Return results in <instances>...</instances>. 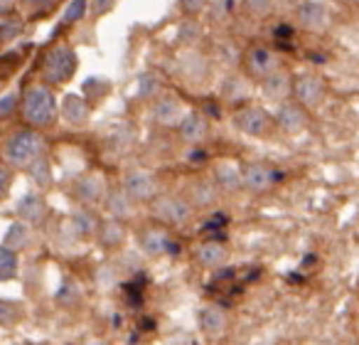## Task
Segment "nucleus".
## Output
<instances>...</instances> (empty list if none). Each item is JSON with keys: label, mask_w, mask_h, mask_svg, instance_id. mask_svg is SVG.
Returning <instances> with one entry per match:
<instances>
[{"label": "nucleus", "mask_w": 359, "mask_h": 345, "mask_svg": "<svg viewBox=\"0 0 359 345\" xmlns=\"http://www.w3.org/2000/svg\"><path fill=\"white\" fill-rule=\"evenodd\" d=\"M60 106L50 84H30L22 94V119L30 129H47L57 121Z\"/></svg>", "instance_id": "obj_1"}, {"label": "nucleus", "mask_w": 359, "mask_h": 345, "mask_svg": "<svg viewBox=\"0 0 359 345\" xmlns=\"http://www.w3.org/2000/svg\"><path fill=\"white\" fill-rule=\"evenodd\" d=\"M45 155V138L37 129H20L11 134V138L3 143V158L11 168L27 170L32 160Z\"/></svg>", "instance_id": "obj_2"}, {"label": "nucleus", "mask_w": 359, "mask_h": 345, "mask_svg": "<svg viewBox=\"0 0 359 345\" xmlns=\"http://www.w3.org/2000/svg\"><path fill=\"white\" fill-rule=\"evenodd\" d=\"M79 70V55L69 45H55L50 47L42 57V79L50 86H62L72 79Z\"/></svg>", "instance_id": "obj_3"}, {"label": "nucleus", "mask_w": 359, "mask_h": 345, "mask_svg": "<svg viewBox=\"0 0 359 345\" xmlns=\"http://www.w3.org/2000/svg\"><path fill=\"white\" fill-rule=\"evenodd\" d=\"M293 99L308 111H315L327 99V82L315 72H300L293 74Z\"/></svg>", "instance_id": "obj_4"}, {"label": "nucleus", "mask_w": 359, "mask_h": 345, "mask_svg": "<svg viewBox=\"0 0 359 345\" xmlns=\"http://www.w3.org/2000/svg\"><path fill=\"white\" fill-rule=\"evenodd\" d=\"M293 18L295 27H300L303 32H310V35H320L332 22L327 3H323V0H300L298 6L293 8Z\"/></svg>", "instance_id": "obj_5"}, {"label": "nucleus", "mask_w": 359, "mask_h": 345, "mask_svg": "<svg viewBox=\"0 0 359 345\" xmlns=\"http://www.w3.org/2000/svg\"><path fill=\"white\" fill-rule=\"evenodd\" d=\"M234 126L241 134L251 136V138H264V136H269L276 129V121L273 114L266 111L264 106L246 104L234 111Z\"/></svg>", "instance_id": "obj_6"}, {"label": "nucleus", "mask_w": 359, "mask_h": 345, "mask_svg": "<svg viewBox=\"0 0 359 345\" xmlns=\"http://www.w3.org/2000/svg\"><path fill=\"white\" fill-rule=\"evenodd\" d=\"M153 215L165 225L182 227L192 220V202L177 195H158L153 200Z\"/></svg>", "instance_id": "obj_7"}, {"label": "nucleus", "mask_w": 359, "mask_h": 345, "mask_svg": "<svg viewBox=\"0 0 359 345\" xmlns=\"http://www.w3.org/2000/svg\"><path fill=\"white\" fill-rule=\"evenodd\" d=\"M273 121H276V129L283 131L285 136H298L308 129L310 116L305 106H300L295 99H288L278 104V109H276V114H273Z\"/></svg>", "instance_id": "obj_8"}, {"label": "nucleus", "mask_w": 359, "mask_h": 345, "mask_svg": "<svg viewBox=\"0 0 359 345\" xmlns=\"http://www.w3.org/2000/svg\"><path fill=\"white\" fill-rule=\"evenodd\" d=\"M244 67H246V74L251 79H264L269 77L271 72H276L280 67V60L271 47L266 45H251L244 55Z\"/></svg>", "instance_id": "obj_9"}, {"label": "nucleus", "mask_w": 359, "mask_h": 345, "mask_svg": "<svg viewBox=\"0 0 359 345\" xmlns=\"http://www.w3.org/2000/svg\"><path fill=\"white\" fill-rule=\"evenodd\" d=\"M241 178H244V188L249 193H266L283 181V173L266 163H246L241 168Z\"/></svg>", "instance_id": "obj_10"}, {"label": "nucleus", "mask_w": 359, "mask_h": 345, "mask_svg": "<svg viewBox=\"0 0 359 345\" xmlns=\"http://www.w3.org/2000/svg\"><path fill=\"white\" fill-rule=\"evenodd\" d=\"M106 195H109V188H106V181L101 173H86V176H79L74 181V197L84 207L104 205Z\"/></svg>", "instance_id": "obj_11"}, {"label": "nucleus", "mask_w": 359, "mask_h": 345, "mask_svg": "<svg viewBox=\"0 0 359 345\" xmlns=\"http://www.w3.org/2000/svg\"><path fill=\"white\" fill-rule=\"evenodd\" d=\"M123 190L133 202H153L158 197V183L145 170H130L123 178Z\"/></svg>", "instance_id": "obj_12"}, {"label": "nucleus", "mask_w": 359, "mask_h": 345, "mask_svg": "<svg viewBox=\"0 0 359 345\" xmlns=\"http://www.w3.org/2000/svg\"><path fill=\"white\" fill-rule=\"evenodd\" d=\"M261 94L266 99L276 101V104L293 99V74L285 67H278L276 72H271L269 77L261 79Z\"/></svg>", "instance_id": "obj_13"}, {"label": "nucleus", "mask_w": 359, "mask_h": 345, "mask_svg": "<svg viewBox=\"0 0 359 345\" xmlns=\"http://www.w3.org/2000/svg\"><path fill=\"white\" fill-rule=\"evenodd\" d=\"M185 104L175 94H160L153 101V121L160 126H180L185 119Z\"/></svg>", "instance_id": "obj_14"}, {"label": "nucleus", "mask_w": 359, "mask_h": 345, "mask_svg": "<svg viewBox=\"0 0 359 345\" xmlns=\"http://www.w3.org/2000/svg\"><path fill=\"white\" fill-rule=\"evenodd\" d=\"M47 200L40 193H25L22 197H18L15 202V215L27 225H42L47 217Z\"/></svg>", "instance_id": "obj_15"}, {"label": "nucleus", "mask_w": 359, "mask_h": 345, "mask_svg": "<svg viewBox=\"0 0 359 345\" xmlns=\"http://www.w3.org/2000/svg\"><path fill=\"white\" fill-rule=\"evenodd\" d=\"M140 247L148 256H175L180 254V245L163 230H145L140 237Z\"/></svg>", "instance_id": "obj_16"}, {"label": "nucleus", "mask_w": 359, "mask_h": 345, "mask_svg": "<svg viewBox=\"0 0 359 345\" xmlns=\"http://www.w3.org/2000/svg\"><path fill=\"white\" fill-rule=\"evenodd\" d=\"M89 101L81 94H67L60 104V116L72 129H84L89 124Z\"/></svg>", "instance_id": "obj_17"}, {"label": "nucleus", "mask_w": 359, "mask_h": 345, "mask_svg": "<svg viewBox=\"0 0 359 345\" xmlns=\"http://www.w3.org/2000/svg\"><path fill=\"white\" fill-rule=\"evenodd\" d=\"M177 129H180V136H182V141L197 145V143H202V141L207 138L210 124H207V116L202 114V111H192V114H187L185 119H182V124H180Z\"/></svg>", "instance_id": "obj_18"}, {"label": "nucleus", "mask_w": 359, "mask_h": 345, "mask_svg": "<svg viewBox=\"0 0 359 345\" xmlns=\"http://www.w3.org/2000/svg\"><path fill=\"white\" fill-rule=\"evenodd\" d=\"M126 237H128V232H126L123 220H116V217L101 220L99 235H96V240H99L101 247H106V249H118V247H123Z\"/></svg>", "instance_id": "obj_19"}, {"label": "nucleus", "mask_w": 359, "mask_h": 345, "mask_svg": "<svg viewBox=\"0 0 359 345\" xmlns=\"http://www.w3.org/2000/svg\"><path fill=\"white\" fill-rule=\"evenodd\" d=\"M197 325H200V330L205 335H210V338H215V335H222L226 328V315L222 308H217V306H205V308H200V315H197Z\"/></svg>", "instance_id": "obj_20"}, {"label": "nucleus", "mask_w": 359, "mask_h": 345, "mask_svg": "<svg viewBox=\"0 0 359 345\" xmlns=\"http://www.w3.org/2000/svg\"><path fill=\"white\" fill-rule=\"evenodd\" d=\"M195 256L202 266H207V269H219L226 259V249L219 240H205L200 247H197Z\"/></svg>", "instance_id": "obj_21"}, {"label": "nucleus", "mask_w": 359, "mask_h": 345, "mask_svg": "<svg viewBox=\"0 0 359 345\" xmlns=\"http://www.w3.org/2000/svg\"><path fill=\"white\" fill-rule=\"evenodd\" d=\"M135 205H138V202L130 200V197L126 195L123 188H121V190L109 193L106 200H104V207H106V212H109V217H116V220H126V217H130L135 210Z\"/></svg>", "instance_id": "obj_22"}, {"label": "nucleus", "mask_w": 359, "mask_h": 345, "mask_svg": "<svg viewBox=\"0 0 359 345\" xmlns=\"http://www.w3.org/2000/svg\"><path fill=\"white\" fill-rule=\"evenodd\" d=\"M99 225H101V220L89 207H86V210H76L74 215H72V230H74V235L81 237V240H94V237L99 235Z\"/></svg>", "instance_id": "obj_23"}, {"label": "nucleus", "mask_w": 359, "mask_h": 345, "mask_svg": "<svg viewBox=\"0 0 359 345\" xmlns=\"http://www.w3.org/2000/svg\"><path fill=\"white\" fill-rule=\"evenodd\" d=\"M212 181L219 185V190H226V193H234L239 188H244V178H241V170L231 163H219L215 168V178Z\"/></svg>", "instance_id": "obj_24"}, {"label": "nucleus", "mask_w": 359, "mask_h": 345, "mask_svg": "<svg viewBox=\"0 0 359 345\" xmlns=\"http://www.w3.org/2000/svg\"><path fill=\"white\" fill-rule=\"evenodd\" d=\"M219 197V185L215 181H197L190 188V202L192 207H212Z\"/></svg>", "instance_id": "obj_25"}, {"label": "nucleus", "mask_w": 359, "mask_h": 345, "mask_svg": "<svg viewBox=\"0 0 359 345\" xmlns=\"http://www.w3.org/2000/svg\"><path fill=\"white\" fill-rule=\"evenodd\" d=\"M3 245L11 247V249H15L18 254H20V252H25L27 247L32 245V230H30V225H27V222H22V220L13 222V225L8 227L6 242H3Z\"/></svg>", "instance_id": "obj_26"}, {"label": "nucleus", "mask_w": 359, "mask_h": 345, "mask_svg": "<svg viewBox=\"0 0 359 345\" xmlns=\"http://www.w3.org/2000/svg\"><path fill=\"white\" fill-rule=\"evenodd\" d=\"M163 91V82L155 72H140L135 79V94L143 101H155Z\"/></svg>", "instance_id": "obj_27"}, {"label": "nucleus", "mask_w": 359, "mask_h": 345, "mask_svg": "<svg viewBox=\"0 0 359 345\" xmlns=\"http://www.w3.org/2000/svg\"><path fill=\"white\" fill-rule=\"evenodd\" d=\"M27 173H30L32 183H35L40 190H50L52 185H55V173H52V163L45 158V155H40L37 160H32L30 168H27Z\"/></svg>", "instance_id": "obj_28"}, {"label": "nucleus", "mask_w": 359, "mask_h": 345, "mask_svg": "<svg viewBox=\"0 0 359 345\" xmlns=\"http://www.w3.org/2000/svg\"><path fill=\"white\" fill-rule=\"evenodd\" d=\"M18 269H20V256H18V252L6 245H0V281L15 279Z\"/></svg>", "instance_id": "obj_29"}, {"label": "nucleus", "mask_w": 359, "mask_h": 345, "mask_svg": "<svg viewBox=\"0 0 359 345\" xmlns=\"http://www.w3.org/2000/svg\"><path fill=\"white\" fill-rule=\"evenodd\" d=\"M55 301L62 306V308H74V306L81 301V286L76 284L74 279H65L60 289H57Z\"/></svg>", "instance_id": "obj_30"}, {"label": "nucleus", "mask_w": 359, "mask_h": 345, "mask_svg": "<svg viewBox=\"0 0 359 345\" xmlns=\"http://www.w3.org/2000/svg\"><path fill=\"white\" fill-rule=\"evenodd\" d=\"M22 315H25V311L18 301L0 299V328H15L22 320Z\"/></svg>", "instance_id": "obj_31"}, {"label": "nucleus", "mask_w": 359, "mask_h": 345, "mask_svg": "<svg viewBox=\"0 0 359 345\" xmlns=\"http://www.w3.org/2000/svg\"><path fill=\"white\" fill-rule=\"evenodd\" d=\"M246 94H249V82L244 77H226L224 79V89H222V96L226 101H244Z\"/></svg>", "instance_id": "obj_32"}, {"label": "nucleus", "mask_w": 359, "mask_h": 345, "mask_svg": "<svg viewBox=\"0 0 359 345\" xmlns=\"http://www.w3.org/2000/svg\"><path fill=\"white\" fill-rule=\"evenodd\" d=\"M226 215L224 212H217V215H212L210 220L202 225V237H207V240H224V227H226Z\"/></svg>", "instance_id": "obj_33"}, {"label": "nucleus", "mask_w": 359, "mask_h": 345, "mask_svg": "<svg viewBox=\"0 0 359 345\" xmlns=\"http://www.w3.org/2000/svg\"><path fill=\"white\" fill-rule=\"evenodd\" d=\"M202 37V25L197 20H182L177 27V42L180 45H195Z\"/></svg>", "instance_id": "obj_34"}, {"label": "nucleus", "mask_w": 359, "mask_h": 345, "mask_svg": "<svg viewBox=\"0 0 359 345\" xmlns=\"http://www.w3.org/2000/svg\"><path fill=\"white\" fill-rule=\"evenodd\" d=\"M244 11L249 13L251 18H269L276 8V0H241Z\"/></svg>", "instance_id": "obj_35"}, {"label": "nucleus", "mask_w": 359, "mask_h": 345, "mask_svg": "<svg viewBox=\"0 0 359 345\" xmlns=\"http://www.w3.org/2000/svg\"><path fill=\"white\" fill-rule=\"evenodd\" d=\"M89 13V0H72L67 6L65 15H62V22L65 25H74V22L84 20V15Z\"/></svg>", "instance_id": "obj_36"}, {"label": "nucleus", "mask_w": 359, "mask_h": 345, "mask_svg": "<svg viewBox=\"0 0 359 345\" xmlns=\"http://www.w3.org/2000/svg\"><path fill=\"white\" fill-rule=\"evenodd\" d=\"M20 32H22L20 20H15V18H3V20H0V42L15 40Z\"/></svg>", "instance_id": "obj_37"}, {"label": "nucleus", "mask_w": 359, "mask_h": 345, "mask_svg": "<svg viewBox=\"0 0 359 345\" xmlns=\"http://www.w3.org/2000/svg\"><path fill=\"white\" fill-rule=\"evenodd\" d=\"M13 188V168L8 163H0V202L11 195Z\"/></svg>", "instance_id": "obj_38"}, {"label": "nucleus", "mask_w": 359, "mask_h": 345, "mask_svg": "<svg viewBox=\"0 0 359 345\" xmlns=\"http://www.w3.org/2000/svg\"><path fill=\"white\" fill-rule=\"evenodd\" d=\"M116 3H118V0H89V13H91V18H104V15H109V13L116 8Z\"/></svg>", "instance_id": "obj_39"}, {"label": "nucleus", "mask_w": 359, "mask_h": 345, "mask_svg": "<svg viewBox=\"0 0 359 345\" xmlns=\"http://www.w3.org/2000/svg\"><path fill=\"white\" fill-rule=\"evenodd\" d=\"M22 96L18 94V91H11V94H6L3 99H0V119H6V116H11L13 111L18 109V101H20Z\"/></svg>", "instance_id": "obj_40"}, {"label": "nucleus", "mask_w": 359, "mask_h": 345, "mask_svg": "<svg viewBox=\"0 0 359 345\" xmlns=\"http://www.w3.org/2000/svg\"><path fill=\"white\" fill-rule=\"evenodd\" d=\"M207 3H210V0H180V6H182V11H185L187 15H200L207 8Z\"/></svg>", "instance_id": "obj_41"}, {"label": "nucleus", "mask_w": 359, "mask_h": 345, "mask_svg": "<svg viewBox=\"0 0 359 345\" xmlns=\"http://www.w3.org/2000/svg\"><path fill=\"white\" fill-rule=\"evenodd\" d=\"M207 160H210V153L205 148H197L195 145V148L187 150V163L190 165H205Z\"/></svg>", "instance_id": "obj_42"}, {"label": "nucleus", "mask_w": 359, "mask_h": 345, "mask_svg": "<svg viewBox=\"0 0 359 345\" xmlns=\"http://www.w3.org/2000/svg\"><path fill=\"white\" fill-rule=\"evenodd\" d=\"M215 6H217V13H219V15H229V13H234L236 3L234 0H217Z\"/></svg>", "instance_id": "obj_43"}, {"label": "nucleus", "mask_w": 359, "mask_h": 345, "mask_svg": "<svg viewBox=\"0 0 359 345\" xmlns=\"http://www.w3.org/2000/svg\"><path fill=\"white\" fill-rule=\"evenodd\" d=\"M15 6L25 8V11H37L42 6V0H15Z\"/></svg>", "instance_id": "obj_44"}, {"label": "nucleus", "mask_w": 359, "mask_h": 345, "mask_svg": "<svg viewBox=\"0 0 359 345\" xmlns=\"http://www.w3.org/2000/svg\"><path fill=\"white\" fill-rule=\"evenodd\" d=\"M349 3H354V6H359V0H349Z\"/></svg>", "instance_id": "obj_45"}]
</instances>
